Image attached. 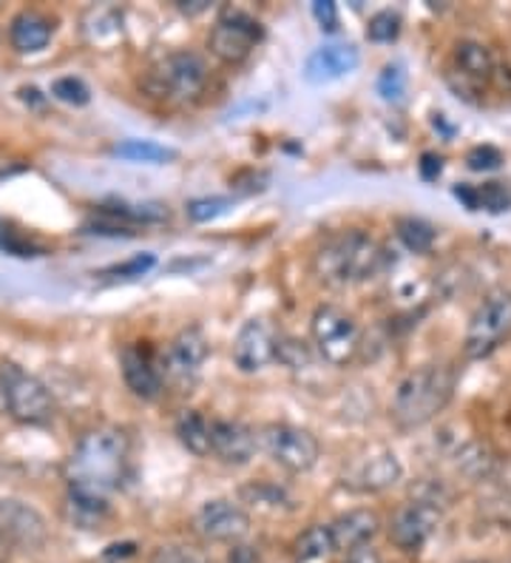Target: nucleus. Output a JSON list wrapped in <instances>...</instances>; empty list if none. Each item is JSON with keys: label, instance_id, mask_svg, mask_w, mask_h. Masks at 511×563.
Returning a JSON list of instances; mask_svg holds the SVG:
<instances>
[{"label": "nucleus", "instance_id": "nucleus-9", "mask_svg": "<svg viewBox=\"0 0 511 563\" xmlns=\"http://www.w3.org/2000/svg\"><path fill=\"white\" fill-rule=\"evenodd\" d=\"M262 37H265V29H262V23L253 14L227 7L222 9V14L213 23L211 35H208V48L222 63L236 66V63L251 57V52Z\"/></svg>", "mask_w": 511, "mask_h": 563}, {"label": "nucleus", "instance_id": "nucleus-31", "mask_svg": "<svg viewBox=\"0 0 511 563\" xmlns=\"http://www.w3.org/2000/svg\"><path fill=\"white\" fill-rule=\"evenodd\" d=\"M403 91H407V75H403L398 63H389L387 69L381 71V77H378V95L389 100V103H398Z\"/></svg>", "mask_w": 511, "mask_h": 563}, {"label": "nucleus", "instance_id": "nucleus-6", "mask_svg": "<svg viewBox=\"0 0 511 563\" xmlns=\"http://www.w3.org/2000/svg\"><path fill=\"white\" fill-rule=\"evenodd\" d=\"M208 63L197 52H170L163 60L151 69L148 89L157 97L174 100V103H188L193 97H199L208 86Z\"/></svg>", "mask_w": 511, "mask_h": 563}, {"label": "nucleus", "instance_id": "nucleus-38", "mask_svg": "<svg viewBox=\"0 0 511 563\" xmlns=\"http://www.w3.org/2000/svg\"><path fill=\"white\" fill-rule=\"evenodd\" d=\"M347 563H381V555L367 543V547H358V550L349 552Z\"/></svg>", "mask_w": 511, "mask_h": 563}, {"label": "nucleus", "instance_id": "nucleus-18", "mask_svg": "<svg viewBox=\"0 0 511 563\" xmlns=\"http://www.w3.org/2000/svg\"><path fill=\"white\" fill-rule=\"evenodd\" d=\"M358 63H362V55L353 43H327L307 57L304 77L310 82H333L358 69Z\"/></svg>", "mask_w": 511, "mask_h": 563}, {"label": "nucleus", "instance_id": "nucleus-10", "mask_svg": "<svg viewBox=\"0 0 511 563\" xmlns=\"http://www.w3.org/2000/svg\"><path fill=\"white\" fill-rule=\"evenodd\" d=\"M211 347H208V339H204L202 328H185L179 330L177 336L170 339L168 347H165L163 358V378L170 387H177L179 393H185L188 387H193V382L202 373V364L208 358Z\"/></svg>", "mask_w": 511, "mask_h": 563}, {"label": "nucleus", "instance_id": "nucleus-23", "mask_svg": "<svg viewBox=\"0 0 511 563\" xmlns=\"http://www.w3.org/2000/svg\"><path fill=\"white\" fill-rule=\"evenodd\" d=\"M335 552L333 547V532H330V523H313L307 527L299 538L293 541V561L296 563H310L319 561V558Z\"/></svg>", "mask_w": 511, "mask_h": 563}, {"label": "nucleus", "instance_id": "nucleus-7", "mask_svg": "<svg viewBox=\"0 0 511 563\" xmlns=\"http://www.w3.org/2000/svg\"><path fill=\"white\" fill-rule=\"evenodd\" d=\"M256 441H259V446L265 450L273 464H279L281 470L293 475L313 470L321 453L319 439L310 430L285 424V421H270V424L259 427Z\"/></svg>", "mask_w": 511, "mask_h": 563}, {"label": "nucleus", "instance_id": "nucleus-2", "mask_svg": "<svg viewBox=\"0 0 511 563\" xmlns=\"http://www.w3.org/2000/svg\"><path fill=\"white\" fill-rule=\"evenodd\" d=\"M457 387V371L452 364H421L398 382L389 405V419L398 430H421L437 412L446 410Z\"/></svg>", "mask_w": 511, "mask_h": 563}, {"label": "nucleus", "instance_id": "nucleus-13", "mask_svg": "<svg viewBox=\"0 0 511 563\" xmlns=\"http://www.w3.org/2000/svg\"><path fill=\"white\" fill-rule=\"evenodd\" d=\"M0 538L7 547L37 552L48 541L46 518L18 498H0Z\"/></svg>", "mask_w": 511, "mask_h": 563}, {"label": "nucleus", "instance_id": "nucleus-15", "mask_svg": "<svg viewBox=\"0 0 511 563\" xmlns=\"http://www.w3.org/2000/svg\"><path fill=\"white\" fill-rule=\"evenodd\" d=\"M276 347H279V339H276V330L270 328V322L253 317L238 328L231 358L242 373H259L276 358Z\"/></svg>", "mask_w": 511, "mask_h": 563}, {"label": "nucleus", "instance_id": "nucleus-33", "mask_svg": "<svg viewBox=\"0 0 511 563\" xmlns=\"http://www.w3.org/2000/svg\"><path fill=\"white\" fill-rule=\"evenodd\" d=\"M151 563H213V561L202 558L199 552L188 550V547H174V543H168V547H157V550H154Z\"/></svg>", "mask_w": 511, "mask_h": 563}, {"label": "nucleus", "instance_id": "nucleus-42", "mask_svg": "<svg viewBox=\"0 0 511 563\" xmlns=\"http://www.w3.org/2000/svg\"><path fill=\"white\" fill-rule=\"evenodd\" d=\"M0 174H3V163H0Z\"/></svg>", "mask_w": 511, "mask_h": 563}, {"label": "nucleus", "instance_id": "nucleus-28", "mask_svg": "<svg viewBox=\"0 0 511 563\" xmlns=\"http://www.w3.org/2000/svg\"><path fill=\"white\" fill-rule=\"evenodd\" d=\"M185 211H188V220L191 222H211L231 211V200L227 197H199V200L188 202Z\"/></svg>", "mask_w": 511, "mask_h": 563}, {"label": "nucleus", "instance_id": "nucleus-8", "mask_svg": "<svg viewBox=\"0 0 511 563\" xmlns=\"http://www.w3.org/2000/svg\"><path fill=\"white\" fill-rule=\"evenodd\" d=\"M0 393H3L9 416L21 424H46L55 416V399L48 387L37 376L23 373L18 364L0 367Z\"/></svg>", "mask_w": 511, "mask_h": 563}, {"label": "nucleus", "instance_id": "nucleus-22", "mask_svg": "<svg viewBox=\"0 0 511 563\" xmlns=\"http://www.w3.org/2000/svg\"><path fill=\"white\" fill-rule=\"evenodd\" d=\"M174 430H177L179 444H182L188 453L199 455V459L211 455V421L204 419L202 412L182 410L179 412L177 424H174Z\"/></svg>", "mask_w": 511, "mask_h": 563}, {"label": "nucleus", "instance_id": "nucleus-19", "mask_svg": "<svg viewBox=\"0 0 511 563\" xmlns=\"http://www.w3.org/2000/svg\"><path fill=\"white\" fill-rule=\"evenodd\" d=\"M381 529V518L375 516L373 509H349L344 516L335 518L330 523V532H333V547L335 552H353L358 547H367Z\"/></svg>", "mask_w": 511, "mask_h": 563}, {"label": "nucleus", "instance_id": "nucleus-20", "mask_svg": "<svg viewBox=\"0 0 511 563\" xmlns=\"http://www.w3.org/2000/svg\"><path fill=\"white\" fill-rule=\"evenodd\" d=\"M55 35V23L48 21L46 14L34 12V9H23L21 14H14L9 23V43H12L21 55H34L43 52Z\"/></svg>", "mask_w": 511, "mask_h": 563}, {"label": "nucleus", "instance_id": "nucleus-17", "mask_svg": "<svg viewBox=\"0 0 511 563\" xmlns=\"http://www.w3.org/2000/svg\"><path fill=\"white\" fill-rule=\"evenodd\" d=\"M256 433L242 421L213 419L211 421V453L227 467H245L256 455Z\"/></svg>", "mask_w": 511, "mask_h": 563}, {"label": "nucleus", "instance_id": "nucleus-24", "mask_svg": "<svg viewBox=\"0 0 511 563\" xmlns=\"http://www.w3.org/2000/svg\"><path fill=\"white\" fill-rule=\"evenodd\" d=\"M396 231H398V240L412 251V254H430L432 245L437 240V231L435 225H430L426 220L421 217H401L396 222Z\"/></svg>", "mask_w": 511, "mask_h": 563}, {"label": "nucleus", "instance_id": "nucleus-34", "mask_svg": "<svg viewBox=\"0 0 511 563\" xmlns=\"http://www.w3.org/2000/svg\"><path fill=\"white\" fill-rule=\"evenodd\" d=\"M154 265H157V256L140 254V256H134V260H129V262H123V265L111 268L109 274H114V276H143V274H148Z\"/></svg>", "mask_w": 511, "mask_h": 563}, {"label": "nucleus", "instance_id": "nucleus-27", "mask_svg": "<svg viewBox=\"0 0 511 563\" xmlns=\"http://www.w3.org/2000/svg\"><path fill=\"white\" fill-rule=\"evenodd\" d=\"M242 498H245L247 504H256V507H265V509H279L287 504L285 489L273 487V484L267 482H256L242 487Z\"/></svg>", "mask_w": 511, "mask_h": 563}, {"label": "nucleus", "instance_id": "nucleus-5", "mask_svg": "<svg viewBox=\"0 0 511 563\" xmlns=\"http://www.w3.org/2000/svg\"><path fill=\"white\" fill-rule=\"evenodd\" d=\"M511 336V290L495 288L480 299L464 336L469 358H489Z\"/></svg>", "mask_w": 511, "mask_h": 563}, {"label": "nucleus", "instance_id": "nucleus-35", "mask_svg": "<svg viewBox=\"0 0 511 563\" xmlns=\"http://www.w3.org/2000/svg\"><path fill=\"white\" fill-rule=\"evenodd\" d=\"M313 18L324 32H338V7H335L333 0H315Z\"/></svg>", "mask_w": 511, "mask_h": 563}, {"label": "nucleus", "instance_id": "nucleus-30", "mask_svg": "<svg viewBox=\"0 0 511 563\" xmlns=\"http://www.w3.org/2000/svg\"><path fill=\"white\" fill-rule=\"evenodd\" d=\"M52 95L68 106H86L91 100L89 86L80 77H60V80H55L52 82Z\"/></svg>", "mask_w": 511, "mask_h": 563}, {"label": "nucleus", "instance_id": "nucleus-32", "mask_svg": "<svg viewBox=\"0 0 511 563\" xmlns=\"http://www.w3.org/2000/svg\"><path fill=\"white\" fill-rule=\"evenodd\" d=\"M500 165H503V152L495 148V145H475L466 154V168L469 172H498Z\"/></svg>", "mask_w": 511, "mask_h": 563}, {"label": "nucleus", "instance_id": "nucleus-29", "mask_svg": "<svg viewBox=\"0 0 511 563\" xmlns=\"http://www.w3.org/2000/svg\"><path fill=\"white\" fill-rule=\"evenodd\" d=\"M475 191L480 211L486 208L491 213H503L511 208V191L503 183H484V186H475Z\"/></svg>", "mask_w": 511, "mask_h": 563}, {"label": "nucleus", "instance_id": "nucleus-3", "mask_svg": "<svg viewBox=\"0 0 511 563\" xmlns=\"http://www.w3.org/2000/svg\"><path fill=\"white\" fill-rule=\"evenodd\" d=\"M389 268V254L378 240L364 231H341L324 240L315 251L313 271L324 285L349 288L362 282L375 279Z\"/></svg>", "mask_w": 511, "mask_h": 563}, {"label": "nucleus", "instance_id": "nucleus-1", "mask_svg": "<svg viewBox=\"0 0 511 563\" xmlns=\"http://www.w3.org/2000/svg\"><path fill=\"white\" fill-rule=\"evenodd\" d=\"M129 461V435L120 427H97L77 441L68 459V507L80 521H100L109 512V495L120 484Z\"/></svg>", "mask_w": 511, "mask_h": 563}, {"label": "nucleus", "instance_id": "nucleus-41", "mask_svg": "<svg viewBox=\"0 0 511 563\" xmlns=\"http://www.w3.org/2000/svg\"><path fill=\"white\" fill-rule=\"evenodd\" d=\"M3 558H7V541L0 538V561H3Z\"/></svg>", "mask_w": 511, "mask_h": 563}, {"label": "nucleus", "instance_id": "nucleus-14", "mask_svg": "<svg viewBox=\"0 0 511 563\" xmlns=\"http://www.w3.org/2000/svg\"><path fill=\"white\" fill-rule=\"evenodd\" d=\"M403 467L392 450H369L367 455L355 459L344 473V487L355 493H384V489L396 487L401 482Z\"/></svg>", "mask_w": 511, "mask_h": 563}, {"label": "nucleus", "instance_id": "nucleus-39", "mask_svg": "<svg viewBox=\"0 0 511 563\" xmlns=\"http://www.w3.org/2000/svg\"><path fill=\"white\" fill-rule=\"evenodd\" d=\"M455 197L460 202H464L469 211H480V206H477V191L475 186H455Z\"/></svg>", "mask_w": 511, "mask_h": 563}, {"label": "nucleus", "instance_id": "nucleus-26", "mask_svg": "<svg viewBox=\"0 0 511 563\" xmlns=\"http://www.w3.org/2000/svg\"><path fill=\"white\" fill-rule=\"evenodd\" d=\"M401 35V14L392 12V9H384V12H375L369 18L367 37L373 43H392Z\"/></svg>", "mask_w": 511, "mask_h": 563}, {"label": "nucleus", "instance_id": "nucleus-36", "mask_svg": "<svg viewBox=\"0 0 511 563\" xmlns=\"http://www.w3.org/2000/svg\"><path fill=\"white\" fill-rule=\"evenodd\" d=\"M225 563H265V558L251 543H233L231 550H227Z\"/></svg>", "mask_w": 511, "mask_h": 563}, {"label": "nucleus", "instance_id": "nucleus-4", "mask_svg": "<svg viewBox=\"0 0 511 563\" xmlns=\"http://www.w3.org/2000/svg\"><path fill=\"white\" fill-rule=\"evenodd\" d=\"M310 336L315 351L333 367H347L362 347V328L338 305H319L310 319Z\"/></svg>", "mask_w": 511, "mask_h": 563}, {"label": "nucleus", "instance_id": "nucleus-37", "mask_svg": "<svg viewBox=\"0 0 511 563\" xmlns=\"http://www.w3.org/2000/svg\"><path fill=\"white\" fill-rule=\"evenodd\" d=\"M418 168H421V177L426 179V183H435L437 177H441V172H443V159L437 157V154H423L421 157V163H418Z\"/></svg>", "mask_w": 511, "mask_h": 563}, {"label": "nucleus", "instance_id": "nucleus-40", "mask_svg": "<svg viewBox=\"0 0 511 563\" xmlns=\"http://www.w3.org/2000/svg\"><path fill=\"white\" fill-rule=\"evenodd\" d=\"M208 7H211V0H191V3H188V0H179L177 3L179 12H185V14H199V12H204Z\"/></svg>", "mask_w": 511, "mask_h": 563}, {"label": "nucleus", "instance_id": "nucleus-16", "mask_svg": "<svg viewBox=\"0 0 511 563\" xmlns=\"http://www.w3.org/2000/svg\"><path fill=\"white\" fill-rule=\"evenodd\" d=\"M120 371H123L125 387L134 393L136 399L157 401L159 396H163V364L154 356L148 342L129 344V347L120 353Z\"/></svg>", "mask_w": 511, "mask_h": 563}, {"label": "nucleus", "instance_id": "nucleus-25", "mask_svg": "<svg viewBox=\"0 0 511 563\" xmlns=\"http://www.w3.org/2000/svg\"><path fill=\"white\" fill-rule=\"evenodd\" d=\"M116 157L131 159V163H168V159L177 157L174 148H165V145L154 143V140H125L114 148Z\"/></svg>", "mask_w": 511, "mask_h": 563}, {"label": "nucleus", "instance_id": "nucleus-11", "mask_svg": "<svg viewBox=\"0 0 511 563\" xmlns=\"http://www.w3.org/2000/svg\"><path fill=\"white\" fill-rule=\"evenodd\" d=\"M437 523H441V507L415 498L401 504L396 516L389 518V541L407 555H418L437 532Z\"/></svg>", "mask_w": 511, "mask_h": 563}, {"label": "nucleus", "instance_id": "nucleus-12", "mask_svg": "<svg viewBox=\"0 0 511 563\" xmlns=\"http://www.w3.org/2000/svg\"><path fill=\"white\" fill-rule=\"evenodd\" d=\"M193 529L204 541L213 543H242L251 532V516L245 507H238L231 498H213L204 501L193 516Z\"/></svg>", "mask_w": 511, "mask_h": 563}, {"label": "nucleus", "instance_id": "nucleus-21", "mask_svg": "<svg viewBox=\"0 0 511 563\" xmlns=\"http://www.w3.org/2000/svg\"><path fill=\"white\" fill-rule=\"evenodd\" d=\"M452 60H455L457 71L464 77H469V80H491V75H495V55H491V48L484 46L480 41H460L455 46V52H452Z\"/></svg>", "mask_w": 511, "mask_h": 563}]
</instances>
